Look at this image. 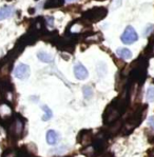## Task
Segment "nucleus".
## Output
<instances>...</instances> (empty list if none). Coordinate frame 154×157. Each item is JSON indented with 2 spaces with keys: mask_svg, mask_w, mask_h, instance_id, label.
Returning <instances> with one entry per match:
<instances>
[{
  "mask_svg": "<svg viewBox=\"0 0 154 157\" xmlns=\"http://www.w3.org/2000/svg\"><path fill=\"white\" fill-rule=\"evenodd\" d=\"M152 30H153V25H149L146 28L145 32H144V36H147V35H148V34L150 33Z\"/></svg>",
  "mask_w": 154,
  "mask_h": 157,
  "instance_id": "15",
  "label": "nucleus"
},
{
  "mask_svg": "<svg viewBox=\"0 0 154 157\" xmlns=\"http://www.w3.org/2000/svg\"><path fill=\"white\" fill-rule=\"evenodd\" d=\"M47 20H48V22H49V25L52 26L53 22H54V18H52V17H47Z\"/></svg>",
  "mask_w": 154,
  "mask_h": 157,
  "instance_id": "18",
  "label": "nucleus"
},
{
  "mask_svg": "<svg viewBox=\"0 0 154 157\" xmlns=\"http://www.w3.org/2000/svg\"><path fill=\"white\" fill-rule=\"evenodd\" d=\"M14 14V8L13 6H3L0 9V21L9 18Z\"/></svg>",
  "mask_w": 154,
  "mask_h": 157,
  "instance_id": "5",
  "label": "nucleus"
},
{
  "mask_svg": "<svg viewBox=\"0 0 154 157\" xmlns=\"http://www.w3.org/2000/svg\"><path fill=\"white\" fill-rule=\"evenodd\" d=\"M37 57L40 61L42 62H45V63H51L53 61V56L51 54L47 52H43V51H40V52L37 53Z\"/></svg>",
  "mask_w": 154,
  "mask_h": 157,
  "instance_id": "9",
  "label": "nucleus"
},
{
  "mask_svg": "<svg viewBox=\"0 0 154 157\" xmlns=\"http://www.w3.org/2000/svg\"><path fill=\"white\" fill-rule=\"evenodd\" d=\"M85 134L86 135H83V133L81 132L78 135V141H80L83 146H87V144H90L91 139H92V131H90V130L89 131H85Z\"/></svg>",
  "mask_w": 154,
  "mask_h": 157,
  "instance_id": "6",
  "label": "nucleus"
},
{
  "mask_svg": "<svg viewBox=\"0 0 154 157\" xmlns=\"http://www.w3.org/2000/svg\"><path fill=\"white\" fill-rule=\"evenodd\" d=\"M10 132H11V134L13 135V136L15 137H20L21 134H22L23 132V122L21 119H15L13 121V124H11V127H10Z\"/></svg>",
  "mask_w": 154,
  "mask_h": 157,
  "instance_id": "3",
  "label": "nucleus"
},
{
  "mask_svg": "<svg viewBox=\"0 0 154 157\" xmlns=\"http://www.w3.org/2000/svg\"><path fill=\"white\" fill-rule=\"evenodd\" d=\"M42 110L44 111V115H43V117H42L43 121H47V120H49L50 118H52L53 113H52L51 109L48 107V105H42Z\"/></svg>",
  "mask_w": 154,
  "mask_h": 157,
  "instance_id": "10",
  "label": "nucleus"
},
{
  "mask_svg": "<svg viewBox=\"0 0 154 157\" xmlns=\"http://www.w3.org/2000/svg\"><path fill=\"white\" fill-rule=\"evenodd\" d=\"M148 124L154 130V116H150L148 119Z\"/></svg>",
  "mask_w": 154,
  "mask_h": 157,
  "instance_id": "16",
  "label": "nucleus"
},
{
  "mask_svg": "<svg viewBox=\"0 0 154 157\" xmlns=\"http://www.w3.org/2000/svg\"><path fill=\"white\" fill-rule=\"evenodd\" d=\"M121 6V0H114V9H117Z\"/></svg>",
  "mask_w": 154,
  "mask_h": 157,
  "instance_id": "17",
  "label": "nucleus"
},
{
  "mask_svg": "<svg viewBox=\"0 0 154 157\" xmlns=\"http://www.w3.org/2000/svg\"><path fill=\"white\" fill-rule=\"evenodd\" d=\"M83 96H85L86 99H90V98H92L93 96V90L92 88H91L90 86H85L83 89Z\"/></svg>",
  "mask_w": 154,
  "mask_h": 157,
  "instance_id": "12",
  "label": "nucleus"
},
{
  "mask_svg": "<svg viewBox=\"0 0 154 157\" xmlns=\"http://www.w3.org/2000/svg\"><path fill=\"white\" fill-rule=\"evenodd\" d=\"M149 152H154V149L150 150V151H149ZM151 157H154V154H152V155H151Z\"/></svg>",
  "mask_w": 154,
  "mask_h": 157,
  "instance_id": "19",
  "label": "nucleus"
},
{
  "mask_svg": "<svg viewBox=\"0 0 154 157\" xmlns=\"http://www.w3.org/2000/svg\"><path fill=\"white\" fill-rule=\"evenodd\" d=\"M14 75L16 78L20 79V80H25L30 76V67L25 63H19L14 70Z\"/></svg>",
  "mask_w": 154,
  "mask_h": 157,
  "instance_id": "2",
  "label": "nucleus"
},
{
  "mask_svg": "<svg viewBox=\"0 0 154 157\" xmlns=\"http://www.w3.org/2000/svg\"><path fill=\"white\" fill-rule=\"evenodd\" d=\"M58 139H59V136H58V134H57L56 131H54V130H50V131H48V133H47L48 144H51V146H54V144H57Z\"/></svg>",
  "mask_w": 154,
  "mask_h": 157,
  "instance_id": "7",
  "label": "nucleus"
},
{
  "mask_svg": "<svg viewBox=\"0 0 154 157\" xmlns=\"http://www.w3.org/2000/svg\"><path fill=\"white\" fill-rule=\"evenodd\" d=\"M103 157H112V155H111V154H107V155L103 156Z\"/></svg>",
  "mask_w": 154,
  "mask_h": 157,
  "instance_id": "20",
  "label": "nucleus"
},
{
  "mask_svg": "<svg viewBox=\"0 0 154 157\" xmlns=\"http://www.w3.org/2000/svg\"><path fill=\"white\" fill-rule=\"evenodd\" d=\"M146 98L149 102H153L154 101V86H149L147 90Z\"/></svg>",
  "mask_w": 154,
  "mask_h": 157,
  "instance_id": "13",
  "label": "nucleus"
},
{
  "mask_svg": "<svg viewBox=\"0 0 154 157\" xmlns=\"http://www.w3.org/2000/svg\"><path fill=\"white\" fill-rule=\"evenodd\" d=\"M121 41L125 43V44H132V43L136 42L138 40V35H137L136 31L134 30L133 26L129 25L126 28V30L124 31L121 37H120Z\"/></svg>",
  "mask_w": 154,
  "mask_h": 157,
  "instance_id": "1",
  "label": "nucleus"
},
{
  "mask_svg": "<svg viewBox=\"0 0 154 157\" xmlns=\"http://www.w3.org/2000/svg\"><path fill=\"white\" fill-rule=\"evenodd\" d=\"M2 157H16V153L15 151H6Z\"/></svg>",
  "mask_w": 154,
  "mask_h": 157,
  "instance_id": "14",
  "label": "nucleus"
},
{
  "mask_svg": "<svg viewBox=\"0 0 154 157\" xmlns=\"http://www.w3.org/2000/svg\"><path fill=\"white\" fill-rule=\"evenodd\" d=\"M64 0H49L45 4L47 9H51L53 6H59L61 4H64Z\"/></svg>",
  "mask_w": 154,
  "mask_h": 157,
  "instance_id": "11",
  "label": "nucleus"
},
{
  "mask_svg": "<svg viewBox=\"0 0 154 157\" xmlns=\"http://www.w3.org/2000/svg\"><path fill=\"white\" fill-rule=\"evenodd\" d=\"M74 75L77 79L79 80H85V79L88 77V70L86 69V67L83 66L80 62H77V63L74 66Z\"/></svg>",
  "mask_w": 154,
  "mask_h": 157,
  "instance_id": "4",
  "label": "nucleus"
},
{
  "mask_svg": "<svg viewBox=\"0 0 154 157\" xmlns=\"http://www.w3.org/2000/svg\"><path fill=\"white\" fill-rule=\"evenodd\" d=\"M116 54L122 59H131L132 58V52L126 48H118L116 50Z\"/></svg>",
  "mask_w": 154,
  "mask_h": 157,
  "instance_id": "8",
  "label": "nucleus"
},
{
  "mask_svg": "<svg viewBox=\"0 0 154 157\" xmlns=\"http://www.w3.org/2000/svg\"><path fill=\"white\" fill-rule=\"evenodd\" d=\"M66 1H68V2H70V1H73V0H66Z\"/></svg>",
  "mask_w": 154,
  "mask_h": 157,
  "instance_id": "22",
  "label": "nucleus"
},
{
  "mask_svg": "<svg viewBox=\"0 0 154 157\" xmlns=\"http://www.w3.org/2000/svg\"><path fill=\"white\" fill-rule=\"evenodd\" d=\"M54 157H61V156H54ZM62 157H71V156H62Z\"/></svg>",
  "mask_w": 154,
  "mask_h": 157,
  "instance_id": "21",
  "label": "nucleus"
}]
</instances>
